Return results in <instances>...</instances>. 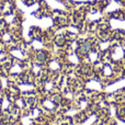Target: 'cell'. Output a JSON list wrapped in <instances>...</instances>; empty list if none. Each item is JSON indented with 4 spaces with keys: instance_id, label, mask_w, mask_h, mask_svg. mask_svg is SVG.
I'll return each instance as SVG.
<instances>
[{
    "instance_id": "1",
    "label": "cell",
    "mask_w": 125,
    "mask_h": 125,
    "mask_svg": "<svg viewBox=\"0 0 125 125\" xmlns=\"http://www.w3.org/2000/svg\"><path fill=\"white\" fill-rule=\"evenodd\" d=\"M36 61L39 62L40 65L41 64H44L46 61H47V54H46L45 52H43V51H40V52L36 53Z\"/></svg>"
},
{
    "instance_id": "2",
    "label": "cell",
    "mask_w": 125,
    "mask_h": 125,
    "mask_svg": "<svg viewBox=\"0 0 125 125\" xmlns=\"http://www.w3.org/2000/svg\"><path fill=\"white\" fill-rule=\"evenodd\" d=\"M91 48V43L89 41H87V42H84L83 44H81L80 45V47H79V53L80 54H82V55H84V54H87V53L89 52V50Z\"/></svg>"
},
{
    "instance_id": "3",
    "label": "cell",
    "mask_w": 125,
    "mask_h": 125,
    "mask_svg": "<svg viewBox=\"0 0 125 125\" xmlns=\"http://www.w3.org/2000/svg\"><path fill=\"white\" fill-rule=\"evenodd\" d=\"M55 43H56L58 46H62L65 44V37L64 36H57L56 39H55Z\"/></svg>"
},
{
    "instance_id": "4",
    "label": "cell",
    "mask_w": 125,
    "mask_h": 125,
    "mask_svg": "<svg viewBox=\"0 0 125 125\" xmlns=\"http://www.w3.org/2000/svg\"><path fill=\"white\" fill-rule=\"evenodd\" d=\"M52 101H53V103H55V104L61 103L62 102V97L59 94H54L52 97Z\"/></svg>"
},
{
    "instance_id": "5",
    "label": "cell",
    "mask_w": 125,
    "mask_h": 125,
    "mask_svg": "<svg viewBox=\"0 0 125 125\" xmlns=\"http://www.w3.org/2000/svg\"><path fill=\"white\" fill-rule=\"evenodd\" d=\"M34 125H40V124H34Z\"/></svg>"
}]
</instances>
